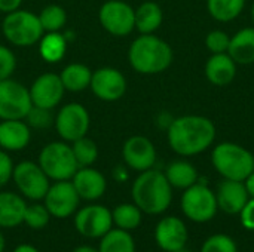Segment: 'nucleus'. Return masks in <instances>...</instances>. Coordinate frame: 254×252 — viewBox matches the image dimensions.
I'll list each match as a JSON object with an SVG mask.
<instances>
[{"instance_id":"1","label":"nucleus","mask_w":254,"mask_h":252,"mask_svg":"<svg viewBox=\"0 0 254 252\" xmlns=\"http://www.w3.org/2000/svg\"><path fill=\"white\" fill-rule=\"evenodd\" d=\"M168 144L180 156H195L205 151L216 138L214 123L204 116H182L168 126Z\"/></svg>"},{"instance_id":"2","label":"nucleus","mask_w":254,"mask_h":252,"mask_svg":"<svg viewBox=\"0 0 254 252\" xmlns=\"http://www.w3.org/2000/svg\"><path fill=\"white\" fill-rule=\"evenodd\" d=\"M134 203L143 214L159 215L165 212L173 201V187L165 174L156 169L140 172L131 187Z\"/></svg>"},{"instance_id":"3","label":"nucleus","mask_w":254,"mask_h":252,"mask_svg":"<svg viewBox=\"0 0 254 252\" xmlns=\"http://www.w3.org/2000/svg\"><path fill=\"white\" fill-rule=\"evenodd\" d=\"M171 46L155 34H141L128 49L129 65L140 74L152 76L165 71L173 62Z\"/></svg>"},{"instance_id":"4","label":"nucleus","mask_w":254,"mask_h":252,"mask_svg":"<svg viewBox=\"0 0 254 252\" xmlns=\"http://www.w3.org/2000/svg\"><path fill=\"white\" fill-rule=\"evenodd\" d=\"M211 162L225 180L246 181L254 172V156L235 143H222L214 147Z\"/></svg>"},{"instance_id":"5","label":"nucleus","mask_w":254,"mask_h":252,"mask_svg":"<svg viewBox=\"0 0 254 252\" xmlns=\"http://www.w3.org/2000/svg\"><path fill=\"white\" fill-rule=\"evenodd\" d=\"M1 33L12 46L28 48L39 43L45 30L36 13L19 7L4 15L1 21Z\"/></svg>"},{"instance_id":"6","label":"nucleus","mask_w":254,"mask_h":252,"mask_svg":"<svg viewBox=\"0 0 254 252\" xmlns=\"http://www.w3.org/2000/svg\"><path fill=\"white\" fill-rule=\"evenodd\" d=\"M37 163L52 181L71 180L79 169L70 143L63 140L46 144L39 153Z\"/></svg>"},{"instance_id":"7","label":"nucleus","mask_w":254,"mask_h":252,"mask_svg":"<svg viewBox=\"0 0 254 252\" xmlns=\"http://www.w3.org/2000/svg\"><path fill=\"white\" fill-rule=\"evenodd\" d=\"M54 126L63 141L73 143L88 134L91 126V116L83 104L68 102L57 111Z\"/></svg>"},{"instance_id":"8","label":"nucleus","mask_w":254,"mask_h":252,"mask_svg":"<svg viewBox=\"0 0 254 252\" xmlns=\"http://www.w3.org/2000/svg\"><path fill=\"white\" fill-rule=\"evenodd\" d=\"M12 181L15 183L19 195L30 201L39 202L43 201L51 180L43 172L39 163L33 160H22L13 166Z\"/></svg>"},{"instance_id":"9","label":"nucleus","mask_w":254,"mask_h":252,"mask_svg":"<svg viewBox=\"0 0 254 252\" xmlns=\"http://www.w3.org/2000/svg\"><path fill=\"white\" fill-rule=\"evenodd\" d=\"M98 21L109 34L125 37L135 30V9L124 0H107L98 10Z\"/></svg>"},{"instance_id":"10","label":"nucleus","mask_w":254,"mask_h":252,"mask_svg":"<svg viewBox=\"0 0 254 252\" xmlns=\"http://www.w3.org/2000/svg\"><path fill=\"white\" fill-rule=\"evenodd\" d=\"M217 199L205 184L195 183L185 190L182 196L183 214L195 223H207L217 212Z\"/></svg>"},{"instance_id":"11","label":"nucleus","mask_w":254,"mask_h":252,"mask_svg":"<svg viewBox=\"0 0 254 252\" xmlns=\"http://www.w3.org/2000/svg\"><path fill=\"white\" fill-rule=\"evenodd\" d=\"M31 107L28 88L12 77L0 80V120L25 119Z\"/></svg>"},{"instance_id":"12","label":"nucleus","mask_w":254,"mask_h":252,"mask_svg":"<svg viewBox=\"0 0 254 252\" xmlns=\"http://www.w3.org/2000/svg\"><path fill=\"white\" fill-rule=\"evenodd\" d=\"M74 229L88 239H101L113 229L112 211L100 203H91L76 211Z\"/></svg>"},{"instance_id":"13","label":"nucleus","mask_w":254,"mask_h":252,"mask_svg":"<svg viewBox=\"0 0 254 252\" xmlns=\"http://www.w3.org/2000/svg\"><path fill=\"white\" fill-rule=\"evenodd\" d=\"M79 203L80 198L70 180L54 181L43 198V205L49 211L51 217L55 218H68L74 215L79 209Z\"/></svg>"},{"instance_id":"14","label":"nucleus","mask_w":254,"mask_h":252,"mask_svg":"<svg viewBox=\"0 0 254 252\" xmlns=\"http://www.w3.org/2000/svg\"><path fill=\"white\" fill-rule=\"evenodd\" d=\"M89 89L98 100L104 102H115L125 95L127 79L118 68L101 67L92 71Z\"/></svg>"},{"instance_id":"15","label":"nucleus","mask_w":254,"mask_h":252,"mask_svg":"<svg viewBox=\"0 0 254 252\" xmlns=\"http://www.w3.org/2000/svg\"><path fill=\"white\" fill-rule=\"evenodd\" d=\"M31 104L40 108L54 110L64 98V85L57 73H43L34 79L28 88Z\"/></svg>"},{"instance_id":"16","label":"nucleus","mask_w":254,"mask_h":252,"mask_svg":"<svg viewBox=\"0 0 254 252\" xmlns=\"http://www.w3.org/2000/svg\"><path fill=\"white\" fill-rule=\"evenodd\" d=\"M122 157L128 168L143 172L153 168L156 162V149L149 138L143 135H134L124 143Z\"/></svg>"},{"instance_id":"17","label":"nucleus","mask_w":254,"mask_h":252,"mask_svg":"<svg viewBox=\"0 0 254 252\" xmlns=\"http://www.w3.org/2000/svg\"><path fill=\"white\" fill-rule=\"evenodd\" d=\"M70 181L73 183L80 201L86 202H95L101 199L107 190L106 177L92 166L79 168Z\"/></svg>"},{"instance_id":"18","label":"nucleus","mask_w":254,"mask_h":252,"mask_svg":"<svg viewBox=\"0 0 254 252\" xmlns=\"http://www.w3.org/2000/svg\"><path fill=\"white\" fill-rule=\"evenodd\" d=\"M155 241L162 251L182 250L188 244V227L177 217H165L156 224Z\"/></svg>"},{"instance_id":"19","label":"nucleus","mask_w":254,"mask_h":252,"mask_svg":"<svg viewBox=\"0 0 254 252\" xmlns=\"http://www.w3.org/2000/svg\"><path fill=\"white\" fill-rule=\"evenodd\" d=\"M216 199H217V206L223 212L229 215H235L243 211V208L250 199V195L246 189L244 181L225 180L217 187Z\"/></svg>"},{"instance_id":"20","label":"nucleus","mask_w":254,"mask_h":252,"mask_svg":"<svg viewBox=\"0 0 254 252\" xmlns=\"http://www.w3.org/2000/svg\"><path fill=\"white\" fill-rule=\"evenodd\" d=\"M31 141V128L24 119L0 122V149L4 151H21Z\"/></svg>"},{"instance_id":"21","label":"nucleus","mask_w":254,"mask_h":252,"mask_svg":"<svg viewBox=\"0 0 254 252\" xmlns=\"http://www.w3.org/2000/svg\"><path fill=\"white\" fill-rule=\"evenodd\" d=\"M27 203L21 195L0 192V227L13 229L24 223Z\"/></svg>"},{"instance_id":"22","label":"nucleus","mask_w":254,"mask_h":252,"mask_svg":"<svg viewBox=\"0 0 254 252\" xmlns=\"http://www.w3.org/2000/svg\"><path fill=\"white\" fill-rule=\"evenodd\" d=\"M237 74V62L226 53H214L205 64V76L216 86L229 85Z\"/></svg>"},{"instance_id":"23","label":"nucleus","mask_w":254,"mask_h":252,"mask_svg":"<svg viewBox=\"0 0 254 252\" xmlns=\"http://www.w3.org/2000/svg\"><path fill=\"white\" fill-rule=\"evenodd\" d=\"M228 55L237 64H253L254 62V28H243L234 37L228 48Z\"/></svg>"},{"instance_id":"24","label":"nucleus","mask_w":254,"mask_h":252,"mask_svg":"<svg viewBox=\"0 0 254 252\" xmlns=\"http://www.w3.org/2000/svg\"><path fill=\"white\" fill-rule=\"evenodd\" d=\"M60 79L64 85V89L68 92H82L89 88L92 79V70L80 62L67 64L61 73Z\"/></svg>"},{"instance_id":"25","label":"nucleus","mask_w":254,"mask_h":252,"mask_svg":"<svg viewBox=\"0 0 254 252\" xmlns=\"http://www.w3.org/2000/svg\"><path fill=\"white\" fill-rule=\"evenodd\" d=\"M162 19V9L155 1H143L135 9V30L140 34H153L161 27Z\"/></svg>"},{"instance_id":"26","label":"nucleus","mask_w":254,"mask_h":252,"mask_svg":"<svg viewBox=\"0 0 254 252\" xmlns=\"http://www.w3.org/2000/svg\"><path fill=\"white\" fill-rule=\"evenodd\" d=\"M67 52V39L61 31L45 33L39 40V53L43 61L55 64L64 58Z\"/></svg>"},{"instance_id":"27","label":"nucleus","mask_w":254,"mask_h":252,"mask_svg":"<svg viewBox=\"0 0 254 252\" xmlns=\"http://www.w3.org/2000/svg\"><path fill=\"white\" fill-rule=\"evenodd\" d=\"M165 177L171 187L186 190L195 183H198V172L196 169L185 160H176L168 165L165 171Z\"/></svg>"},{"instance_id":"28","label":"nucleus","mask_w":254,"mask_h":252,"mask_svg":"<svg viewBox=\"0 0 254 252\" xmlns=\"http://www.w3.org/2000/svg\"><path fill=\"white\" fill-rule=\"evenodd\" d=\"M98 252H135V242L129 232L112 229L100 239Z\"/></svg>"},{"instance_id":"29","label":"nucleus","mask_w":254,"mask_h":252,"mask_svg":"<svg viewBox=\"0 0 254 252\" xmlns=\"http://www.w3.org/2000/svg\"><path fill=\"white\" fill-rule=\"evenodd\" d=\"M143 212L135 203H121L112 211L113 226L121 230L131 232L141 224Z\"/></svg>"},{"instance_id":"30","label":"nucleus","mask_w":254,"mask_h":252,"mask_svg":"<svg viewBox=\"0 0 254 252\" xmlns=\"http://www.w3.org/2000/svg\"><path fill=\"white\" fill-rule=\"evenodd\" d=\"M244 6L246 0H207L210 15L220 22L235 19L243 12Z\"/></svg>"},{"instance_id":"31","label":"nucleus","mask_w":254,"mask_h":252,"mask_svg":"<svg viewBox=\"0 0 254 252\" xmlns=\"http://www.w3.org/2000/svg\"><path fill=\"white\" fill-rule=\"evenodd\" d=\"M45 33L61 31L67 24V12L60 4H48L37 15Z\"/></svg>"},{"instance_id":"32","label":"nucleus","mask_w":254,"mask_h":252,"mask_svg":"<svg viewBox=\"0 0 254 252\" xmlns=\"http://www.w3.org/2000/svg\"><path fill=\"white\" fill-rule=\"evenodd\" d=\"M74 159L77 162L79 168H85V166H92L97 159H98V147L95 144L94 140H91L89 137H82L73 143H70Z\"/></svg>"},{"instance_id":"33","label":"nucleus","mask_w":254,"mask_h":252,"mask_svg":"<svg viewBox=\"0 0 254 252\" xmlns=\"http://www.w3.org/2000/svg\"><path fill=\"white\" fill-rule=\"evenodd\" d=\"M51 214L46 209L43 203H31L27 205L25 214H24V224H27L33 230H40L45 229L49 224Z\"/></svg>"},{"instance_id":"34","label":"nucleus","mask_w":254,"mask_h":252,"mask_svg":"<svg viewBox=\"0 0 254 252\" xmlns=\"http://www.w3.org/2000/svg\"><path fill=\"white\" fill-rule=\"evenodd\" d=\"M54 119H55V116L52 114V110H46V108H40V107L33 105L30 108V111L27 113L24 120L27 122V125L31 129L42 131V129H46V128L52 126Z\"/></svg>"},{"instance_id":"35","label":"nucleus","mask_w":254,"mask_h":252,"mask_svg":"<svg viewBox=\"0 0 254 252\" xmlns=\"http://www.w3.org/2000/svg\"><path fill=\"white\" fill-rule=\"evenodd\" d=\"M201 252H238V248L232 238L226 235H213L204 242Z\"/></svg>"},{"instance_id":"36","label":"nucleus","mask_w":254,"mask_h":252,"mask_svg":"<svg viewBox=\"0 0 254 252\" xmlns=\"http://www.w3.org/2000/svg\"><path fill=\"white\" fill-rule=\"evenodd\" d=\"M229 43H231V37L220 30H214L208 33L205 37V45L213 53H226Z\"/></svg>"},{"instance_id":"37","label":"nucleus","mask_w":254,"mask_h":252,"mask_svg":"<svg viewBox=\"0 0 254 252\" xmlns=\"http://www.w3.org/2000/svg\"><path fill=\"white\" fill-rule=\"evenodd\" d=\"M16 68V56L4 45H0V80L12 77L13 71Z\"/></svg>"},{"instance_id":"38","label":"nucleus","mask_w":254,"mask_h":252,"mask_svg":"<svg viewBox=\"0 0 254 252\" xmlns=\"http://www.w3.org/2000/svg\"><path fill=\"white\" fill-rule=\"evenodd\" d=\"M13 162L12 157L7 154V151L0 150V189L4 187L10 180L13 174Z\"/></svg>"},{"instance_id":"39","label":"nucleus","mask_w":254,"mask_h":252,"mask_svg":"<svg viewBox=\"0 0 254 252\" xmlns=\"http://www.w3.org/2000/svg\"><path fill=\"white\" fill-rule=\"evenodd\" d=\"M240 215H241L243 226L249 230H254V198L249 199V202L246 203Z\"/></svg>"},{"instance_id":"40","label":"nucleus","mask_w":254,"mask_h":252,"mask_svg":"<svg viewBox=\"0 0 254 252\" xmlns=\"http://www.w3.org/2000/svg\"><path fill=\"white\" fill-rule=\"evenodd\" d=\"M22 4V0H0V12L9 13L16 9H19Z\"/></svg>"},{"instance_id":"41","label":"nucleus","mask_w":254,"mask_h":252,"mask_svg":"<svg viewBox=\"0 0 254 252\" xmlns=\"http://www.w3.org/2000/svg\"><path fill=\"white\" fill-rule=\"evenodd\" d=\"M244 184H246V189H247L249 195H250L252 198H254V172L252 175H249V177L246 178Z\"/></svg>"},{"instance_id":"42","label":"nucleus","mask_w":254,"mask_h":252,"mask_svg":"<svg viewBox=\"0 0 254 252\" xmlns=\"http://www.w3.org/2000/svg\"><path fill=\"white\" fill-rule=\"evenodd\" d=\"M13 252H39L37 248H34L33 245H30V244H21V245H18Z\"/></svg>"},{"instance_id":"43","label":"nucleus","mask_w":254,"mask_h":252,"mask_svg":"<svg viewBox=\"0 0 254 252\" xmlns=\"http://www.w3.org/2000/svg\"><path fill=\"white\" fill-rule=\"evenodd\" d=\"M71 252H98V250L83 245V247H77V248H74Z\"/></svg>"},{"instance_id":"44","label":"nucleus","mask_w":254,"mask_h":252,"mask_svg":"<svg viewBox=\"0 0 254 252\" xmlns=\"http://www.w3.org/2000/svg\"><path fill=\"white\" fill-rule=\"evenodd\" d=\"M4 247H6V241H4V236L0 232V252L4 251Z\"/></svg>"},{"instance_id":"45","label":"nucleus","mask_w":254,"mask_h":252,"mask_svg":"<svg viewBox=\"0 0 254 252\" xmlns=\"http://www.w3.org/2000/svg\"><path fill=\"white\" fill-rule=\"evenodd\" d=\"M174 252H190L189 250H186V247L185 248H182V250H177V251H174Z\"/></svg>"},{"instance_id":"46","label":"nucleus","mask_w":254,"mask_h":252,"mask_svg":"<svg viewBox=\"0 0 254 252\" xmlns=\"http://www.w3.org/2000/svg\"><path fill=\"white\" fill-rule=\"evenodd\" d=\"M252 19H253V24H254V3H253V6H252Z\"/></svg>"}]
</instances>
